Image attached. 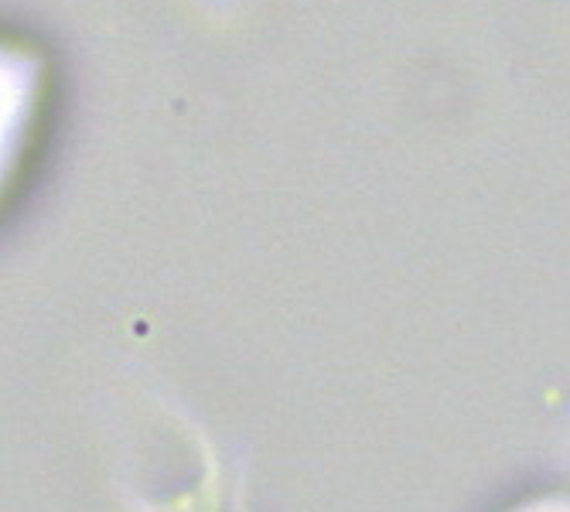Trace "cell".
Instances as JSON below:
<instances>
[{
    "label": "cell",
    "mask_w": 570,
    "mask_h": 512,
    "mask_svg": "<svg viewBox=\"0 0 570 512\" xmlns=\"http://www.w3.org/2000/svg\"><path fill=\"white\" fill-rule=\"evenodd\" d=\"M523 512H563V509H557V505H540V509H523Z\"/></svg>",
    "instance_id": "7a4b0ae2"
},
{
    "label": "cell",
    "mask_w": 570,
    "mask_h": 512,
    "mask_svg": "<svg viewBox=\"0 0 570 512\" xmlns=\"http://www.w3.org/2000/svg\"><path fill=\"white\" fill-rule=\"evenodd\" d=\"M41 66L31 51L0 41V195L14 178L38 114Z\"/></svg>",
    "instance_id": "6da1fadb"
}]
</instances>
